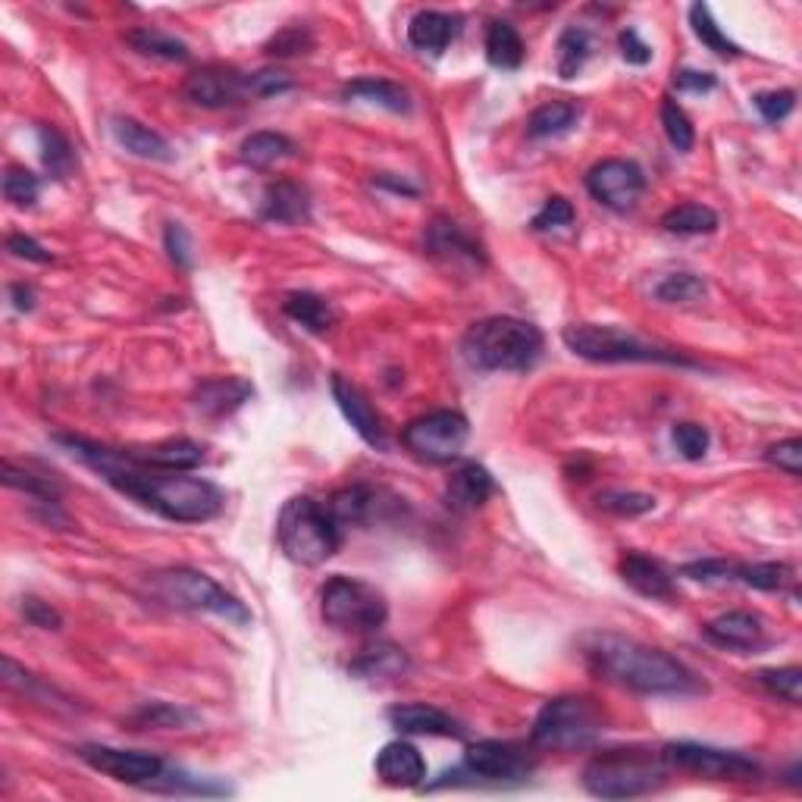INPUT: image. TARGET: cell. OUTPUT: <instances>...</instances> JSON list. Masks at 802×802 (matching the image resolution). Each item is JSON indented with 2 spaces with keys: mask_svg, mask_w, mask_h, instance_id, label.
Instances as JSON below:
<instances>
[{
  "mask_svg": "<svg viewBox=\"0 0 802 802\" xmlns=\"http://www.w3.org/2000/svg\"><path fill=\"white\" fill-rule=\"evenodd\" d=\"M389 721L392 728L401 733H418V736H464V728L454 721L452 715H445L437 705H427V702H404L389 709Z\"/></svg>",
  "mask_w": 802,
  "mask_h": 802,
  "instance_id": "cell-20",
  "label": "cell"
},
{
  "mask_svg": "<svg viewBox=\"0 0 802 802\" xmlns=\"http://www.w3.org/2000/svg\"><path fill=\"white\" fill-rule=\"evenodd\" d=\"M542 349H545V339H542L540 327L518 320V317H487V320L473 323L461 342L468 364L487 370V373L530 370L542 358Z\"/></svg>",
  "mask_w": 802,
  "mask_h": 802,
  "instance_id": "cell-3",
  "label": "cell"
},
{
  "mask_svg": "<svg viewBox=\"0 0 802 802\" xmlns=\"http://www.w3.org/2000/svg\"><path fill=\"white\" fill-rule=\"evenodd\" d=\"M377 182H380V186H389L392 192H401V194H414V192H418L414 186H408V182H399V179H389V176H380Z\"/></svg>",
  "mask_w": 802,
  "mask_h": 802,
  "instance_id": "cell-61",
  "label": "cell"
},
{
  "mask_svg": "<svg viewBox=\"0 0 802 802\" xmlns=\"http://www.w3.org/2000/svg\"><path fill=\"white\" fill-rule=\"evenodd\" d=\"M702 636L721 649L752 652L765 643V628H762V618L752 611H728V614H718L715 621H709L702 628Z\"/></svg>",
  "mask_w": 802,
  "mask_h": 802,
  "instance_id": "cell-18",
  "label": "cell"
},
{
  "mask_svg": "<svg viewBox=\"0 0 802 802\" xmlns=\"http://www.w3.org/2000/svg\"><path fill=\"white\" fill-rule=\"evenodd\" d=\"M289 158H295V141L280 132H254L251 139L242 141V160L254 170H270Z\"/></svg>",
  "mask_w": 802,
  "mask_h": 802,
  "instance_id": "cell-30",
  "label": "cell"
},
{
  "mask_svg": "<svg viewBox=\"0 0 802 802\" xmlns=\"http://www.w3.org/2000/svg\"><path fill=\"white\" fill-rule=\"evenodd\" d=\"M668 781V762L662 750L621 746L593 755L583 768V786L599 800H636L662 790Z\"/></svg>",
  "mask_w": 802,
  "mask_h": 802,
  "instance_id": "cell-4",
  "label": "cell"
},
{
  "mask_svg": "<svg viewBox=\"0 0 802 802\" xmlns=\"http://www.w3.org/2000/svg\"><path fill=\"white\" fill-rule=\"evenodd\" d=\"M671 439H674V445H678V452L686 458V461H699V458H705V452H709V430L705 427H699V423H678L674 427V433H671Z\"/></svg>",
  "mask_w": 802,
  "mask_h": 802,
  "instance_id": "cell-47",
  "label": "cell"
},
{
  "mask_svg": "<svg viewBox=\"0 0 802 802\" xmlns=\"http://www.w3.org/2000/svg\"><path fill=\"white\" fill-rule=\"evenodd\" d=\"M282 311H285V317H292L295 323H301L308 332H317V335H323V332H330L335 327L332 304L327 298L314 295V292H292V295H285Z\"/></svg>",
  "mask_w": 802,
  "mask_h": 802,
  "instance_id": "cell-28",
  "label": "cell"
},
{
  "mask_svg": "<svg viewBox=\"0 0 802 802\" xmlns=\"http://www.w3.org/2000/svg\"><path fill=\"white\" fill-rule=\"evenodd\" d=\"M668 768H681L709 781H731V784H752L759 781L762 768L740 752L699 746V743H668L662 750Z\"/></svg>",
  "mask_w": 802,
  "mask_h": 802,
  "instance_id": "cell-11",
  "label": "cell"
},
{
  "mask_svg": "<svg viewBox=\"0 0 802 802\" xmlns=\"http://www.w3.org/2000/svg\"><path fill=\"white\" fill-rule=\"evenodd\" d=\"M580 120V104L574 101H549L537 107L527 120V136L530 139H555L561 132H568Z\"/></svg>",
  "mask_w": 802,
  "mask_h": 802,
  "instance_id": "cell-31",
  "label": "cell"
},
{
  "mask_svg": "<svg viewBox=\"0 0 802 802\" xmlns=\"http://www.w3.org/2000/svg\"><path fill=\"white\" fill-rule=\"evenodd\" d=\"M655 295L668 301V304H693L705 295V282L693 277V273H671L659 282Z\"/></svg>",
  "mask_w": 802,
  "mask_h": 802,
  "instance_id": "cell-46",
  "label": "cell"
},
{
  "mask_svg": "<svg viewBox=\"0 0 802 802\" xmlns=\"http://www.w3.org/2000/svg\"><path fill=\"white\" fill-rule=\"evenodd\" d=\"M574 223V208H571V201L568 198H549L542 210L533 217V223L530 227L537 229V232H549V229H564Z\"/></svg>",
  "mask_w": 802,
  "mask_h": 802,
  "instance_id": "cell-51",
  "label": "cell"
},
{
  "mask_svg": "<svg viewBox=\"0 0 802 802\" xmlns=\"http://www.w3.org/2000/svg\"><path fill=\"white\" fill-rule=\"evenodd\" d=\"M377 774L385 786L395 790H414L423 784L427 778V762L418 752V746L404 743V740H392L385 743L380 755H377Z\"/></svg>",
  "mask_w": 802,
  "mask_h": 802,
  "instance_id": "cell-19",
  "label": "cell"
},
{
  "mask_svg": "<svg viewBox=\"0 0 802 802\" xmlns=\"http://www.w3.org/2000/svg\"><path fill=\"white\" fill-rule=\"evenodd\" d=\"M320 614L332 630L342 633H373L385 624L383 593L354 577H332L320 590Z\"/></svg>",
  "mask_w": 802,
  "mask_h": 802,
  "instance_id": "cell-9",
  "label": "cell"
},
{
  "mask_svg": "<svg viewBox=\"0 0 802 802\" xmlns=\"http://www.w3.org/2000/svg\"><path fill=\"white\" fill-rule=\"evenodd\" d=\"M404 668H408V659H404V652L395 649V645L364 649V655L351 664V671L361 674V678H395Z\"/></svg>",
  "mask_w": 802,
  "mask_h": 802,
  "instance_id": "cell-40",
  "label": "cell"
},
{
  "mask_svg": "<svg viewBox=\"0 0 802 802\" xmlns=\"http://www.w3.org/2000/svg\"><path fill=\"white\" fill-rule=\"evenodd\" d=\"M755 101V110L762 113V120L771 122V126H778V122H784L790 113H793V107H796V94L793 91H762V94H755L752 98Z\"/></svg>",
  "mask_w": 802,
  "mask_h": 802,
  "instance_id": "cell-48",
  "label": "cell"
},
{
  "mask_svg": "<svg viewBox=\"0 0 802 802\" xmlns=\"http://www.w3.org/2000/svg\"><path fill=\"white\" fill-rule=\"evenodd\" d=\"M587 189L602 208L628 213L643 198L645 176L633 160H602L587 176Z\"/></svg>",
  "mask_w": 802,
  "mask_h": 802,
  "instance_id": "cell-13",
  "label": "cell"
},
{
  "mask_svg": "<svg viewBox=\"0 0 802 802\" xmlns=\"http://www.w3.org/2000/svg\"><path fill=\"white\" fill-rule=\"evenodd\" d=\"M60 445H67L70 454L86 461L88 468L104 477L122 495H132L144 508L158 511L160 518L176 523H204L213 521L223 511V492L210 480L192 477L189 471H151L129 464L126 454L113 452L107 445H94L88 439L60 437Z\"/></svg>",
  "mask_w": 802,
  "mask_h": 802,
  "instance_id": "cell-1",
  "label": "cell"
},
{
  "mask_svg": "<svg viewBox=\"0 0 802 802\" xmlns=\"http://www.w3.org/2000/svg\"><path fill=\"white\" fill-rule=\"evenodd\" d=\"M423 248L430 258H437L445 267L452 270H461V267H483V248L477 244V239H471L464 229L458 223H449V220H437L427 227V235H423Z\"/></svg>",
  "mask_w": 802,
  "mask_h": 802,
  "instance_id": "cell-16",
  "label": "cell"
},
{
  "mask_svg": "<svg viewBox=\"0 0 802 802\" xmlns=\"http://www.w3.org/2000/svg\"><path fill=\"white\" fill-rule=\"evenodd\" d=\"M151 593L158 595L160 602H167L170 609L182 611H210L220 614L232 624H248L251 611L244 609L235 595L227 593L213 577L201 574L194 568H167L151 577Z\"/></svg>",
  "mask_w": 802,
  "mask_h": 802,
  "instance_id": "cell-8",
  "label": "cell"
},
{
  "mask_svg": "<svg viewBox=\"0 0 802 802\" xmlns=\"http://www.w3.org/2000/svg\"><path fill=\"white\" fill-rule=\"evenodd\" d=\"M662 126H664V136L668 141L678 148V151H693V144H696V129H693V122L690 117L683 113V107L678 101H671V98H664L662 101Z\"/></svg>",
  "mask_w": 802,
  "mask_h": 802,
  "instance_id": "cell-43",
  "label": "cell"
},
{
  "mask_svg": "<svg viewBox=\"0 0 802 802\" xmlns=\"http://www.w3.org/2000/svg\"><path fill=\"white\" fill-rule=\"evenodd\" d=\"M7 251L19 258V261H32V263H51V251H44L36 239H29V235H10L7 239Z\"/></svg>",
  "mask_w": 802,
  "mask_h": 802,
  "instance_id": "cell-58",
  "label": "cell"
},
{
  "mask_svg": "<svg viewBox=\"0 0 802 802\" xmlns=\"http://www.w3.org/2000/svg\"><path fill=\"white\" fill-rule=\"evenodd\" d=\"M618 48H621V57H624L628 63H633V67H645V63L652 60V48H649L633 29H624V32L618 36Z\"/></svg>",
  "mask_w": 802,
  "mask_h": 802,
  "instance_id": "cell-57",
  "label": "cell"
},
{
  "mask_svg": "<svg viewBox=\"0 0 802 802\" xmlns=\"http://www.w3.org/2000/svg\"><path fill=\"white\" fill-rule=\"evenodd\" d=\"M3 483L10 489L26 492V495H32V499H38L41 505L48 508L60 505V487L53 483L51 477H41V473H32V471H19L13 461L3 464Z\"/></svg>",
  "mask_w": 802,
  "mask_h": 802,
  "instance_id": "cell-39",
  "label": "cell"
},
{
  "mask_svg": "<svg viewBox=\"0 0 802 802\" xmlns=\"http://www.w3.org/2000/svg\"><path fill=\"white\" fill-rule=\"evenodd\" d=\"M454 36H458V22L439 10H423L408 26V41L423 53H442L452 44Z\"/></svg>",
  "mask_w": 802,
  "mask_h": 802,
  "instance_id": "cell-27",
  "label": "cell"
},
{
  "mask_svg": "<svg viewBox=\"0 0 802 802\" xmlns=\"http://www.w3.org/2000/svg\"><path fill=\"white\" fill-rule=\"evenodd\" d=\"M523 38L521 32L505 22V19H495L489 22L487 29V60L495 67V70H518L523 63Z\"/></svg>",
  "mask_w": 802,
  "mask_h": 802,
  "instance_id": "cell-29",
  "label": "cell"
},
{
  "mask_svg": "<svg viewBox=\"0 0 802 802\" xmlns=\"http://www.w3.org/2000/svg\"><path fill=\"white\" fill-rule=\"evenodd\" d=\"M179 721H182L179 709H170V705L158 702V705H144L141 712L132 715V724H136L132 731H141V728H173Z\"/></svg>",
  "mask_w": 802,
  "mask_h": 802,
  "instance_id": "cell-55",
  "label": "cell"
},
{
  "mask_svg": "<svg viewBox=\"0 0 802 802\" xmlns=\"http://www.w3.org/2000/svg\"><path fill=\"white\" fill-rule=\"evenodd\" d=\"M471 439V423L458 411H433L401 430V445L427 464H452Z\"/></svg>",
  "mask_w": 802,
  "mask_h": 802,
  "instance_id": "cell-10",
  "label": "cell"
},
{
  "mask_svg": "<svg viewBox=\"0 0 802 802\" xmlns=\"http://www.w3.org/2000/svg\"><path fill=\"white\" fill-rule=\"evenodd\" d=\"M163 242H167L170 261H173L176 267H192V261H194L192 239H189L186 227H179V223H167V229H163Z\"/></svg>",
  "mask_w": 802,
  "mask_h": 802,
  "instance_id": "cell-53",
  "label": "cell"
},
{
  "mask_svg": "<svg viewBox=\"0 0 802 802\" xmlns=\"http://www.w3.org/2000/svg\"><path fill=\"white\" fill-rule=\"evenodd\" d=\"M755 681L765 686L771 696L786 699L790 705H800L802 702V671L800 668H768L759 671Z\"/></svg>",
  "mask_w": 802,
  "mask_h": 802,
  "instance_id": "cell-45",
  "label": "cell"
},
{
  "mask_svg": "<svg viewBox=\"0 0 802 802\" xmlns=\"http://www.w3.org/2000/svg\"><path fill=\"white\" fill-rule=\"evenodd\" d=\"M674 86L681 91H693V94H702V91H712L718 86V79L712 72H699V70H681Z\"/></svg>",
  "mask_w": 802,
  "mask_h": 802,
  "instance_id": "cell-59",
  "label": "cell"
},
{
  "mask_svg": "<svg viewBox=\"0 0 802 802\" xmlns=\"http://www.w3.org/2000/svg\"><path fill=\"white\" fill-rule=\"evenodd\" d=\"M583 659L602 681L624 686L643 696H686L699 693V678L668 655L664 649L630 640L621 633H593L583 640Z\"/></svg>",
  "mask_w": 802,
  "mask_h": 802,
  "instance_id": "cell-2",
  "label": "cell"
},
{
  "mask_svg": "<svg viewBox=\"0 0 802 802\" xmlns=\"http://www.w3.org/2000/svg\"><path fill=\"white\" fill-rule=\"evenodd\" d=\"M561 342L574 351L577 358H587L595 364H678L693 367V361L674 349H662L643 342L640 335L621 330V327H602V323H574L564 327Z\"/></svg>",
  "mask_w": 802,
  "mask_h": 802,
  "instance_id": "cell-6",
  "label": "cell"
},
{
  "mask_svg": "<svg viewBox=\"0 0 802 802\" xmlns=\"http://www.w3.org/2000/svg\"><path fill=\"white\" fill-rule=\"evenodd\" d=\"M605 731V712L590 696L549 699L533 721L530 740L537 750L577 752L593 746Z\"/></svg>",
  "mask_w": 802,
  "mask_h": 802,
  "instance_id": "cell-7",
  "label": "cell"
},
{
  "mask_svg": "<svg viewBox=\"0 0 802 802\" xmlns=\"http://www.w3.org/2000/svg\"><path fill=\"white\" fill-rule=\"evenodd\" d=\"M311 48H314L311 32L301 29V26H289V29H282V32L270 38L267 53H273V57H295V53H308Z\"/></svg>",
  "mask_w": 802,
  "mask_h": 802,
  "instance_id": "cell-49",
  "label": "cell"
},
{
  "mask_svg": "<svg viewBox=\"0 0 802 802\" xmlns=\"http://www.w3.org/2000/svg\"><path fill=\"white\" fill-rule=\"evenodd\" d=\"M621 580L628 583L630 590H636L645 599H674V577L664 571L659 561L645 559V555H636V552H628L621 564Z\"/></svg>",
  "mask_w": 802,
  "mask_h": 802,
  "instance_id": "cell-24",
  "label": "cell"
},
{
  "mask_svg": "<svg viewBox=\"0 0 802 802\" xmlns=\"http://www.w3.org/2000/svg\"><path fill=\"white\" fill-rule=\"evenodd\" d=\"M10 298H13V308L17 311H32L36 308V292H32V285H10Z\"/></svg>",
  "mask_w": 802,
  "mask_h": 802,
  "instance_id": "cell-60",
  "label": "cell"
},
{
  "mask_svg": "<svg viewBox=\"0 0 802 802\" xmlns=\"http://www.w3.org/2000/svg\"><path fill=\"white\" fill-rule=\"evenodd\" d=\"M690 26H693V32H696L699 41H702L712 53L724 57V60L740 57V44H733L731 38L721 32V26H718L715 17H712V10H709L705 3H693V7H690Z\"/></svg>",
  "mask_w": 802,
  "mask_h": 802,
  "instance_id": "cell-38",
  "label": "cell"
},
{
  "mask_svg": "<svg viewBox=\"0 0 802 802\" xmlns=\"http://www.w3.org/2000/svg\"><path fill=\"white\" fill-rule=\"evenodd\" d=\"M595 505L618 518H640L645 511L655 508V499L645 492H624V489H605L595 495Z\"/></svg>",
  "mask_w": 802,
  "mask_h": 802,
  "instance_id": "cell-42",
  "label": "cell"
},
{
  "mask_svg": "<svg viewBox=\"0 0 802 802\" xmlns=\"http://www.w3.org/2000/svg\"><path fill=\"white\" fill-rule=\"evenodd\" d=\"M41 158H44L48 173L57 176V179H67L72 173V167H76L72 144L51 126H41Z\"/></svg>",
  "mask_w": 802,
  "mask_h": 802,
  "instance_id": "cell-41",
  "label": "cell"
},
{
  "mask_svg": "<svg viewBox=\"0 0 802 802\" xmlns=\"http://www.w3.org/2000/svg\"><path fill=\"white\" fill-rule=\"evenodd\" d=\"M277 537L285 559L301 568H317L339 552L342 530L332 521L327 505H320L311 495H295L282 505Z\"/></svg>",
  "mask_w": 802,
  "mask_h": 802,
  "instance_id": "cell-5",
  "label": "cell"
},
{
  "mask_svg": "<svg viewBox=\"0 0 802 802\" xmlns=\"http://www.w3.org/2000/svg\"><path fill=\"white\" fill-rule=\"evenodd\" d=\"M41 194V179L26 167H7L3 173V198L17 208H32Z\"/></svg>",
  "mask_w": 802,
  "mask_h": 802,
  "instance_id": "cell-44",
  "label": "cell"
},
{
  "mask_svg": "<svg viewBox=\"0 0 802 802\" xmlns=\"http://www.w3.org/2000/svg\"><path fill=\"white\" fill-rule=\"evenodd\" d=\"M662 229L671 235H709L718 229V213L705 204H681L664 213Z\"/></svg>",
  "mask_w": 802,
  "mask_h": 802,
  "instance_id": "cell-35",
  "label": "cell"
},
{
  "mask_svg": "<svg viewBox=\"0 0 802 802\" xmlns=\"http://www.w3.org/2000/svg\"><path fill=\"white\" fill-rule=\"evenodd\" d=\"M370 508H373V492L367 487L339 489L327 502V511L332 514V521L339 523V530L364 523L370 518Z\"/></svg>",
  "mask_w": 802,
  "mask_h": 802,
  "instance_id": "cell-34",
  "label": "cell"
},
{
  "mask_svg": "<svg viewBox=\"0 0 802 802\" xmlns=\"http://www.w3.org/2000/svg\"><path fill=\"white\" fill-rule=\"evenodd\" d=\"M736 580L762 593H781L796 577L784 561H759V564H736Z\"/></svg>",
  "mask_w": 802,
  "mask_h": 802,
  "instance_id": "cell-36",
  "label": "cell"
},
{
  "mask_svg": "<svg viewBox=\"0 0 802 802\" xmlns=\"http://www.w3.org/2000/svg\"><path fill=\"white\" fill-rule=\"evenodd\" d=\"M126 41H129V44H132V48H136L139 53H144V57L176 60V63L189 60V48H186V41L167 36V32H160V29H132V32H126Z\"/></svg>",
  "mask_w": 802,
  "mask_h": 802,
  "instance_id": "cell-37",
  "label": "cell"
},
{
  "mask_svg": "<svg viewBox=\"0 0 802 802\" xmlns=\"http://www.w3.org/2000/svg\"><path fill=\"white\" fill-rule=\"evenodd\" d=\"M768 464H774L778 471H786L790 477L802 473V439H784L778 445H771L765 452Z\"/></svg>",
  "mask_w": 802,
  "mask_h": 802,
  "instance_id": "cell-52",
  "label": "cell"
},
{
  "mask_svg": "<svg viewBox=\"0 0 802 802\" xmlns=\"http://www.w3.org/2000/svg\"><path fill=\"white\" fill-rule=\"evenodd\" d=\"M681 574L699 580V583H728V580H736V564L721 559L690 561V564H683Z\"/></svg>",
  "mask_w": 802,
  "mask_h": 802,
  "instance_id": "cell-50",
  "label": "cell"
},
{
  "mask_svg": "<svg viewBox=\"0 0 802 802\" xmlns=\"http://www.w3.org/2000/svg\"><path fill=\"white\" fill-rule=\"evenodd\" d=\"M345 98H354V101H370V104H380L392 113H408L411 110V98L408 91L389 79H358L345 86Z\"/></svg>",
  "mask_w": 802,
  "mask_h": 802,
  "instance_id": "cell-33",
  "label": "cell"
},
{
  "mask_svg": "<svg viewBox=\"0 0 802 802\" xmlns=\"http://www.w3.org/2000/svg\"><path fill=\"white\" fill-rule=\"evenodd\" d=\"M79 759L91 765L94 771H101L107 778L120 781V784L132 786H151L163 774V759L154 752H139V750H117V746H98V743H88L79 750Z\"/></svg>",
  "mask_w": 802,
  "mask_h": 802,
  "instance_id": "cell-14",
  "label": "cell"
},
{
  "mask_svg": "<svg viewBox=\"0 0 802 802\" xmlns=\"http://www.w3.org/2000/svg\"><path fill=\"white\" fill-rule=\"evenodd\" d=\"M492 492H495L492 473H489L483 464L468 461V464H461V468L449 477L445 499H449V505H452L454 511H473V508L487 505Z\"/></svg>",
  "mask_w": 802,
  "mask_h": 802,
  "instance_id": "cell-23",
  "label": "cell"
},
{
  "mask_svg": "<svg viewBox=\"0 0 802 802\" xmlns=\"http://www.w3.org/2000/svg\"><path fill=\"white\" fill-rule=\"evenodd\" d=\"M22 614H26V621H29L32 628L41 630H60V624H63V618H60L48 602L36 599V595L22 599Z\"/></svg>",
  "mask_w": 802,
  "mask_h": 802,
  "instance_id": "cell-56",
  "label": "cell"
},
{
  "mask_svg": "<svg viewBox=\"0 0 802 802\" xmlns=\"http://www.w3.org/2000/svg\"><path fill=\"white\" fill-rule=\"evenodd\" d=\"M122 454L129 464L151 468V471H194L204 461V449L192 439H167L151 449H132Z\"/></svg>",
  "mask_w": 802,
  "mask_h": 802,
  "instance_id": "cell-21",
  "label": "cell"
},
{
  "mask_svg": "<svg viewBox=\"0 0 802 802\" xmlns=\"http://www.w3.org/2000/svg\"><path fill=\"white\" fill-rule=\"evenodd\" d=\"M593 53V38L583 26H568L559 38V48H555V70L561 79H577L587 60Z\"/></svg>",
  "mask_w": 802,
  "mask_h": 802,
  "instance_id": "cell-32",
  "label": "cell"
},
{
  "mask_svg": "<svg viewBox=\"0 0 802 802\" xmlns=\"http://www.w3.org/2000/svg\"><path fill=\"white\" fill-rule=\"evenodd\" d=\"M251 395H254L251 383H244L239 377H217V380H204L198 385L194 404L210 418H223V414H232L235 408H242Z\"/></svg>",
  "mask_w": 802,
  "mask_h": 802,
  "instance_id": "cell-25",
  "label": "cell"
},
{
  "mask_svg": "<svg viewBox=\"0 0 802 802\" xmlns=\"http://www.w3.org/2000/svg\"><path fill=\"white\" fill-rule=\"evenodd\" d=\"M332 399L339 404V411L345 414L351 427H354V433L364 439L367 445H373V449H385V427H383V418H380V411L370 404L364 392L358 389L354 383H349L345 377H332Z\"/></svg>",
  "mask_w": 802,
  "mask_h": 802,
  "instance_id": "cell-17",
  "label": "cell"
},
{
  "mask_svg": "<svg viewBox=\"0 0 802 802\" xmlns=\"http://www.w3.org/2000/svg\"><path fill=\"white\" fill-rule=\"evenodd\" d=\"M113 139L120 141V148H126L132 158L158 160V163H173L176 160L173 144L154 129L141 126L139 120H113Z\"/></svg>",
  "mask_w": 802,
  "mask_h": 802,
  "instance_id": "cell-26",
  "label": "cell"
},
{
  "mask_svg": "<svg viewBox=\"0 0 802 802\" xmlns=\"http://www.w3.org/2000/svg\"><path fill=\"white\" fill-rule=\"evenodd\" d=\"M533 768H537V759L530 752L514 743H502V740L471 743L464 752V762H461V771H468V778L492 781V784L523 781L527 774H533Z\"/></svg>",
  "mask_w": 802,
  "mask_h": 802,
  "instance_id": "cell-12",
  "label": "cell"
},
{
  "mask_svg": "<svg viewBox=\"0 0 802 802\" xmlns=\"http://www.w3.org/2000/svg\"><path fill=\"white\" fill-rule=\"evenodd\" d=\"M261 217L270 223H282V227H295V223H308L311 220V194L304 186L280 179L270 182L261 201Z\"/></svg>",
  "mask_w": 802,
  "mask_h": 802,
  "instance_id": "cell-22",
  "label": "cell"
},
{
  "mask_svg": "<svg viewBox=\"0 0 802 802\" xmlns=\"http://www.w3.org/2000/svg\"><path fill=\"white\" fill-rule=\"evenodd\" d=\"M182 94L198 107H208V110H220V107L235 104L239 98L248 94V76H239L232 70H220V67H208V70H194Z\"/></svg>",
  "mask_w": 802,
  "mask_h": 802,
  "instance_id": "cell-15",
  "label": "cell"
},
{
  "mask_svg": "<svg viewBox=\"0 0 802 802\" xmlns=\"http://www.w3.org/2000/svg\"><path fill=\"white\" fill-rule=\"evenodd\" d=\"M289 88H292V79L285 72L263 70L248 76V94H254V98H273V94H282Z\"/></svg>",
  "mask_w": 802,
  "mask_h": 802,
  "instance_id": "cell-54",
  "label": "cell"
}]
</instances>
